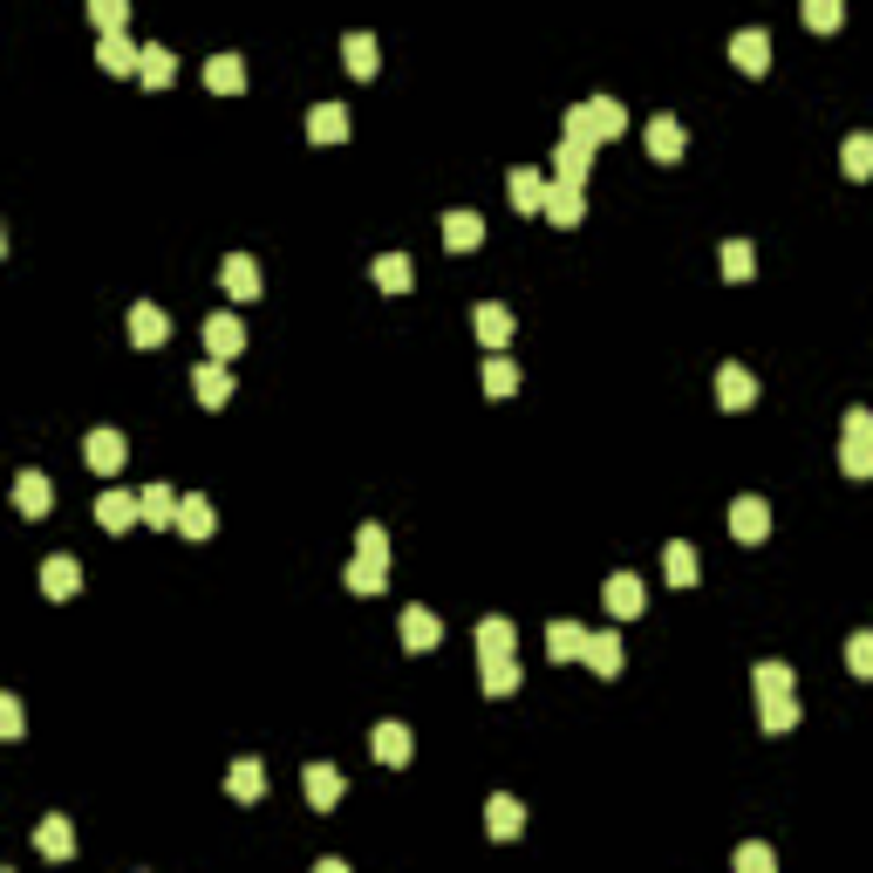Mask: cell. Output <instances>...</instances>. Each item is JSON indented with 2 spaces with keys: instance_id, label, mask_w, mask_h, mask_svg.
Wrapping results in <instances>:
<instances>
[{
  "instance_id": "cell-32",
  "label": "cell",
  "mask_w": 873,
  "mask_h": 873,
  "mask_svg": "<svg viewBox=\"0 0 873 873\" xmlns=\"http://www.w3.org/2000/svg\"><path fill=\"white\" fill-rule=\"evenodd\" d=\"M171 75H178V55H171L165 42H150V49H144V62H137V83H144V90H165Z\"/></svg>"
},
{
  "instance_id": "cell-2",
  "label": "cell",
  "mask_w": 873,
  "mask_h": 873,
  "mask_svg": "<svg viewBox=\"0 0 873 873\" xmlns=\"http://www.w3.org/2000/svg\"><path fill=\"white\" fill-rule=\"evenodd\" d=\"M846 436H840V471L846 478H873V410H846V423H840Z\"/></svg>"
},
{
  "instance_id": "cell-44",
  "label": "cell",
  "mask_w": 873,
  "mask_h": 873,
  "mask_svg": "<svg viewBox=\"0 0 873 873\" xmlns=\"http://www.w3.org/2000/svg\"><path fill=\"white\" fill-rule=\"evenodd\" d=\"M478 382H485V396H512V389H519V369H512L505 355L492 348V355H485V376H478Z\"/></svg>"
},
{
  "instance_id": "cell-22",
  "label": "cell",
  "mask_w": 873,
  "mask_h": 873,
  "mask_svg": "<svg viewBox=\"0 0 873 873\" xmlns=\"http://www.w3.org/2000/svg\"><path fill=\"white\" fill-rule=\"evenodd\" d=\"M348 137V109L341 103H314L307 109V144H341Z\"/></svg>"
},
{
  "instance_id": "cell-12",
  "label": "cell",
  "mask_w": 873,
  "mask_h": 873,
  "mask_svg": "<svg viewBox=\"0 0 873 873\" xmlns=\"http://www.w3.org/2000/svg\"><path fill=\"white\" fill-rule=\"evenodd\" d=\"M191 396H198V403H206V410L232 403V376H225V362H219V355H212V362H198V369H191Z\"/></svg>"
},
{
  "instance_id": "cell-16",
  "label": "cell",
  "mask_w": 873,
  "mask_h": 873,
  "mask_svg": "<svg viewBox=\"0 0 873 873\" xmlns=\"http://www.w3.org/2000/svg\"><path fill=\"white\" fill-rule=\"evenodd\" d=\"M642 144H649V157H655V165H676V157H683V124H676V116H655V124L642 130Z\"/></svg>"
},
{
  "instance_id": "cell-19",
  "label": "cell",
  "mask_w": 873,
  "mask_h": 873,
  "mask_svg": "<svg viewBox=\"0 0 873 873\" xmlns=\"http://www.w3.org/2000/svg\"><path fill=\"white\" fill-rule=\"evenodd\" d=\"M553 171H560V185H587V171H593V144L560 137V150H553Z\"/></svg>"
},
{
  "instance_id": "cell-25",
  "label": "cell",
  "mask_w": 873,
  "mask_h": 873,
  "mask_svg": "<svg viewBox=\"0 0 873 873\" xmlns=\"http://www.w3.org/2000/svg\"><path fill=\"white\" fill-rule=\"evenodd\" d=\"M593 676H621V634L601 628V634H587V655H580Z\"/></svg>"
},
{
  "instance_id": "cell-7",
  "label": "cell",
  "mask_w": 873,
  "mask_h": 873,
  "mask_svg": "<svg viewBox=\"0 0 873 873\" xmlns=\"http://www.w3.org/2000/svg\"><path fill=\"white\" fill-rule=\"evenodd\" d=\"M369 750H376V765L403 771V765H410V750H417V737H410L403 724H376V730H369Z\"/></svg>"
},
{
  "instance_id": "cell-35",
  "label": "cell",
  "mask_w": 873,
  "mask_h": 873,
  "mask_svg": "<svg viewBox=\"0 0 873 873\" xmlns=\"http://www.w3.org/2000/svg\"><path fill=\"white\" fill-rule=\"evenodd\" d=\"M519 649V628H512L505 614H485L478 621V655H512Z\"/></svg>"
},
{
  "instance_id": "cell-17",
  "label": "cell",
  "mask_w": 873,
  "mask_h": 873,
  "mask_svg": "<svg viewBox=\"0 0 873 873\" xmlns=\"http://www.w3.org/2000/svg\"><path fill=\"white\" fill-rule=\"evenodd\" d=\"M246 348V328H240V314H212L206 322V355H219V362H232V355Z\"/></svg>"
},
{
  "instance_id": "cell-13",
  "label": "cell",
  "mask_w": 873,
  "mask_h": 873,
  "mask_svg": "<svg viewBox=\"0 0 873 873\" xmlns=\"http://www.w3.org/2000/svg\"><path fill=\"white\" fill-rule=\"evenodd\" d=\"M485 832H492V840H519V832H526V806L505 799V791H492V799H485Z\"/></svg>"
},
{
  "instance_id": "cell-23",
  "label": "cell",
  "mask_w": 873,
  "mask_h": 873,
  "mask_svg": "<svg viewBox=\"0 0 873 873\" xmlns=\"http://www.w3.org/2000/svg\"><path fill=\"white\" fill-rule=\"evenodd\" d=\"M444 246L451 253H478L485 246V219L478 212H444Z\"/></svg>"
},
{
  "instance_id": "cell-4",
  "label": "cell",
  "mask_w": 873,
  "mask_h": 873,
  "mask_svg": "<svg viewBox=\"0 0 873 873\" xmlns=\"http://www.w3.org/2000/svg\"><path fill=\"white\" fill-rule=\"evenodd\" d=\"M301 791H307V806H314V812H335V806H341V791H348V778H341L335 765H307V771H301Z\"/></svg>"
},
{
  "instance_id": "cell-5",
  "label": "cell",
  "mask_w": 873,
  "mask_h": 873,
  "mask_svg": "<svg viewBox=\"0 0 873 873\" xmlns=\"http://www.w3.org/2000/svg\"><path fill=\"white\" fill-rule=\"evenodd\" d=\"M137 519H144V498H137V492H103V498H96V526H103V533H130Z\"/></svg>"
},
{
  "instance_id": "cell-8",
  "label": "cell",
  "mask_w": 873,
  "mask_h": 873,
  "mask_svg": "<svg viewBox=\"0 0 873 873\" xmlns=\"http://www.w3.org/2000/svg\"><path fill=\"white\" fill-rule=\"evenodd\" d=\"M546 191H553V185H546L533 165H519V171L505 178V198H512V206H519L526 219H539V212H546Z\"/></svg>"
},
{
  "instance_id": "cell-14",
  "label": "cell",
  "mask_w": 873,
  "mask_h": 873,
  "mask_svg": "<svg viewBox=\"0 0 873 873\" xmlns=\"http://www.w3.org/2000/svg\"><path fill=\"white\" fill-rule=\"evenodd\" d=\"M341 580H348V593H382L389 587V553H355Z\"/></svg>"
},
{
  "instance_id": "cell-6",
  "label": "cell",
  "mask_w": 873,
  "mask_h": 873,
  "mask_svg": "<svg viewBox=\"0 0 873 873\" xmlns=\"http://www.w3.org/2000/svg\"><path fill=\"white\" fill-rule=\"evenodd\" d=\"M130 341H137V348H165V341H171V314L157 307V301H137V307H130Z\"/></svg>"
},
{
  "instance_id": "cell-20",
  "label": "cell",
  "mask_w": 873,
  "mask_h": 873,
  "mask_svg": "<svg viewBox=\"0 0 873 873\" xmlns=\"http://www.w3.org/2000/svg\"><path fill=\"white\" fill-rule=\"evenodd\" d=\"M471 328H478V341H485V348H505V341H512V307L478 301V307H471Z\"/></svg>"
},
{
  "instance_id": "cell-37",
  "label": "cell",
  "mask_w": 873,
  "mask_h": 873,
  "mask_svg": "<svg viewBox=\"0 0 873 873\" xmlns=\"http://www.w3.org/2000/svg\"><path fill=\"white\" fill-rule=\"evenodd\" d=\"M410 281H417L410 253H382V260H376V287H382V294H410Z\"/></svg>"
},
{
  "instance_id": "cell-34",
  "label": "cell",
  "mask_w": 873,
  "mask_h": 873,
  "mask_svg": "<svg viewBox=\"0 0 873 873\" xmlns=\"http://www.w3.org/2000/svg\"><path fill=\"white\" fill-rule=\"evenodd\" d=\"M750 696H758V703L791 696V662H758V669H750Z\"/></svg>"
},
{
  "instance_id": "cell-11",
  "label": "cell",
  "mask_w": 873,
  "mask_h": 873,
  "mask_svg": "<svg viewBox=\"0 0 873 873\" xmlns=\"http://www.w3.org/2000/svg\"><path fill=\"white\" fill-rule=\"evenodd\" d=\"M730 533H737L744 546H765V533H771V505H765V498H737V505H730Z\"/></svg>"
},
{
  "instance_id": "cell-28",
  "label": "cell",
  "mask_w": 873,
  "mask_h": 873,
  "mask_svg": "<svg viewBox=\"0 0 873 873\" xmlns=\"http://www.w3.org/2000/svg\"><path fill=\"white\" fill-rule=\"evenodd\" d=\"M546 655H553V662H580V655H587V628H580V621H553V628H546Z\"/></svg>"
},
{
  "instance_id": "cell-29",
  "label": "cell",
  "mask_w": 873,
  "mask_h": 873,
  "mask_svg": "<svg viewBox=\"0 0 873 873\" xmlns=\"http://www.w3.org/2000/svg\"><path fill=\"white\" fill-rule=\"evenodd\" d=\"M478 683H485V696H512L519 690V662L512 655H478Z\"/></svg>"
},
{
  "instance_id": "cell-38",
  "label": "cell",
  "mask_w": 873,
  "mask_h": 873,
  "mask_svg": "<svg viewBox=\"0 0 873 873\" xmlns=\"http://www.w3.org/2000/svg\"><path fill=\"white\" fill-rule=\"evenodd\" d=\"M212 526H219V519H212V505L198 498V492L178 498V533H185V539H212Z\"/></svg>"
},
{
  "instance_id": "cell-36",
  "label": "cell",
  "mask_w": 873,
  "mask_h": 873,
  "mask_svg": "<svg viewBox=\"0 0 873 873\" xmlns=\"http://www.w3.org/2000/svg\"><path fill=\"white\" fill-rule=\"evenodd\" d=\"M225 791H232L240 806H253L260 791H266V771H260V758H240V765H232V771H225Z\"/></svg>"
},
{
  "instance_id": "cell-3",
  "label": "cell",
  "mask_w": 873,
  "mask_h": 873,
  "mask_svg": "<svg viewBox=\"0 0 873 873\" xmlns=\"http://www.w3.org/2000/svg\"><path fill=\"white\" fill-rule=\"evenodd\" d=\"M124 457H130L124 430H90V436H83V464L96 471V478H116V471H124Z\"/></svg>"
},
{
  "instance_id": "cell-21",
  "label": "cell",
  "mask_w": 873,
  "mask_h": 873,
  "mask_svg": "<svg viewBox=\"0 0 873 873\" xmlns=\"http://www.w3.org/2000/svg\"><path fill=\"white\" fill-rule=\"evenodd\" d=\"M75 587H83V567H75L69 553L42 560V593H49V601H75Z\"/></svg>"
},
{
  "instance_id": "cell-33",
  "label": "cell",
  "mask_w": 873,
  "mask_h": 873,
  "mask_svg": "<svg viewBox=\"0 0 873 873\" xmlns=\"http://www.w3.org/2000/svg\"><path fill=\"white\" fill-rule=\"evenodd\" d=\"M137 498H144V526H157V533L178 526V492H171V485H144Z\"/></svg>"
},
{
  "instance_id": "cell-47",
  "label": "cell",
  "mask_w": 873,
  "mask_h": 873,
  "mask_svg": "<svg viewBox=\"0 0 873 873\" xmlns=\"http://www.w3.org/2000/svg\"><path fill=\"white\" fill-rule=\"evenodd\" d=\"M846 669H853L860 683H873V634H866V628H860L853 642H846Z\"/></svg>"
},
{
  "instance_id": "cell-45",
  "label": "cell",
  "mask_w": 873,
  "mask_h": 873,
  "mask_svg": "<svg viewBox=\"0 0 873 873\" xmlns=\"http://www.w3.org/2000/svg\"><path fill=\"white\" fill-rule=\"evenodd\" d=\"M750 266H758L750 240H730V246H724V281H730V287H744V281H750Z\"/></svg>"
},
{
  "instance_id": "cell-1",
  "label": "cell",
  "mask_w": 873,
  "mask_h": 873,
  "mask_svg": "<svg viewBox=\"0 0 873 873\" xmlns=\"http://www.w3.org/2000/svg\"><path fill=\"white\" fill-rule=\"evenodd\" d=\"M621 130H628V109H621L614 96H587V103L567 109V137H580V144H593V150L614 144Z\"/></svg>"
},
{
  "instance_id": "cell-48",
  "label": "cell",
  "mask_w": 873,
  "mask_h": 873,
  "mask_svg": "<svg viewBox=\"0 0 873 873\" xmlns=\"http://www.w3.org/2000/svg\"><path fill=\"white\" fill-rule=\"evenodd\" d=\"M90 21H96L103 34H116V28L130 21V0H90Z\"/></svg>"
},
{
  "instance_id": "cell-50",
  "label": "cell",
  "mask_w": 873,
  "mask_h": 873,
  "mask_svg": "<svg viewBox=\"0 0 873 873\" xmlns=\"http://www.w3.org/2000/svg\"><path fill=\"white\" fill-rule=\"evenodd\" d=\"M28 730V717H21V703L14 696H0V737H21Z\"/></svg>"
},
{
  "instance_id": "cell-43",
  "label": "cell",
  "mask_w": 873,
  "mask_h": 873,
  "mask_svg": "<svg viewBox=\"0 0 873 873\" xmlns=\"http://www.w3.org/2000/svg\"><path fill=\"white\" fill-rule=\"evenodd\" d=\"M799 21H806L812 34H832V28L846 21V8H840V0H799Z\"/></svg>"
},
{
  "instance_id": "cell-30",
  "label": "cell",
  "mask_w": 873,
  "mask_h": 873,
  "mask_svg": "<svg viewBox=\"0 0 873 873\" xmlns=\"http://www.w3.org/2000/svg\"><path fill=\"white\" fill-rule=\"evenodd\" d=\"M436 642H444V621H436L430 608H410V614H403V649L423 655V649H436Z\"/></svg>"
},
{
  "instance_id": "cell-26",
  "label": "cell",
  "mask_w": 873,
  "mask_h": 873,
  "mask_svg": "<svg viewBox=\"0 0 873 873\" xmlns=\"http://www.w3.org/2000/svg\"><path fill=\"white\" fill-rule=\"evenodd\" d=\"M14 505L28 512V519H42V512L55 505V485L42 478V471H21V478H14Z\"/></svg>"
},
{
  "instance_id": "cell-31",
  "label": "cell",
  "mask_w": 873,
  "mask_h": 873,
  "mask_svg": "<svg viewBox=\"0 0 873 873\" xmlns=\"http://www.w3.org/2000/svg\"><path fill=\"white\" fill-rule=\"evenodd\" d=\"M219 281H225V294H232V301H253V294H260V266H253L246 253H232V260L219 266Z\"/></svg>"
},
{
  "instance_id": "cell-49",
  "label": "cell",
  "mask_w": 873,
  "mask_h": 873,
  "mask_svg": "<svg viewBox=\"0 0 873 873\" xmlns=\"http://www.w3.org/2000/svg\"><path fill=\"white\" fill-rule=\"evenodd\" d=\"M737 873H778V853L750 840V846H737Z\"/></svg>"
},
{
  "instance_id": "cell-42",
  "label": "cell",
  "mask_w": 873,
  "mask_h": 873,
  "mask_svg": "<svg viewBox=\"0 0 873 873\" xmlns=\"http://www.w3.org/2000/svg\"><path fill=\"white\" fill-rule=\"evenodd\" d=\"M662 574H669V587H696V546L676 539V546L662 553Z\"/></svg>"
},
{
  "instance_id": "cell-24",
  "label": "cell",
  "mask_w": 873,
  "mask_h": 873,
  "mask_svg": "<svg viewBox=\"0 0 873 873\" xmlns=\"http://www.w3.org/2000/svg\"><path fill=\"white\" fill-rule=\"evenodd\" d=\"M642 608H649L642 580H634V574H614V580H608V614H614V621H634Z\"/></svg>"
},
{
  "instance_id": "cell-46",
  "label": "cell",
  "mask_w": 873,
  "mask_h": 873,
  "mask_svg": "<svg viewBox=\"0 0 873 873\" xmlns=\"http://www.w3.org/2000/svg\"><path fill=\"white\" fill-rule=\"evenodd\" d=\"M758 724H765V730H791V724H799V703H791V696L758 703Z\"/></svg>"
},
{
  "instance_id": "cell-39",
  "label": "cell",
  "mask_w": 873,
  "mask_h": 873,
  "mask_svg": "<svg viewBox=\"0 0 873 873\" xmlns=\"http://www.w3.org/2000/svg\"><path fill=\"white\" fill-rule=\"evenodd\" d=\"M840 171H846L853 185H866V178H873V137H866V130L840 144Z\"/></svg>"
},
{
  "instance_id": "cell-10",
  "label": "cell",
  "mask_w": 873,
  "mask_h": 873,
  "mask_svg": "<svg viewBox=\"0 0 873 873\" xmlns=\"http://www.w3.org/2000/svg\"><path fill=\"white\" fill-rule=\"evenodd\" d=\"M539 219H553L560 232H574V225L587 219V198H580V185H560V178H553V191H546V212H539Z\"/></svg>"
},
{
  "instance_id": "cell-27",
  "label": "cell",
  "mask_w": 873,
  "mask_h": 873,
  "mask_svg": "<svg viewBox=\"0 0 873 873\" xmlns=\"http://www.w3.org/2000/svg\"><path fill=\"white\" fill-rule=\"evenodd\" d=\"M206 90H212V96H240V90H246V62H240V55H212V62H206Z\"/></svg>"
},
{
  "instance_id": "cell-51",
  "label": "cell",
  "mask_w": 873,
  "mask_h": 873,
  "mask_svg": "<svg viewBox=\"0 0 873 873\" xmlns=\"http://www.w3.org/2000/svg\"><path fill=\"white\" fill-rule=\"evenodd\" d=\"M355 553H389V539H382V526H376V519H369L362 533H355Z\"/></svg>"
},
{
  "instance_id": "cell-15",
  "label": "cell",
  "mask_w": 873,
  "mask_h": 873,
  "mask_svg": "<svg viewBox=\"0 0 873 873\" xmlns=\"http://www.w3.org/2000/svg\"><path fill=\"white\" fill-rule=\"evenodd\" d=\"M717 403H724V410H750V403H758V382H750L744 362H724V369H717Z\"/></svg>"
},
{
  "instance_id": "cell-40",
  "label": "cell",
  "mask_w": 873,
  "mask_h": 873,
  "mask_svg": "<svg viewBox=\"0 0 873 873\" xmlns=\"http://www.w3.org/2000/svg\"><path fill=\"white\" fill-rule=\"evenodd\" d=\"M34 846H42L49 860H69V853H75V832H69V819H42V825H34Z\"/></svg>"
},
{
  "instance_id": "cell-41",
  "label": "cell",
  "mask_w": 873,
  "mask_h": 873,
  "mask_svg": "<svg viewBox=\"0 0 873 873\" xmlns=\"http://www.w3.org/2000/svg\"><path fill=\"white\" fill-rule=\"evenodd\" d=\"M341 62H348V75H362V83H369V75H376V34H348Z\"/></svg>"
},
{
  "instance_id": "cell-18",
  "label": "cell",
  "mask_w": 873,
  "mask_h": 873,
  "mask_svg": "<svg viewBox=\"0 0 873 873\" xmlns=\"http://www.w3.org/2000/svg\"><path fill=\"white\" fill-rule=\"evenodd\" d=\"M96 62H103L109 75H137V62H144V49L130 42V34H124V28H116V34H103V42H96Z\"/></svg>"
},
{
  "instance_id": "cell-9",
  "label": "cell",
  "mask_w": 873,
  "mask_h": 873,
  "mask_svg": "<svg viewBox=\"0 0 873 873\" xmlns=\"http://www.w3.org/2000/svg\"><path fill=\"white\" fill-rule=\"evenodd\" d=\"M730 62H737L744 75H765V69H771V34H765V28L730 34Z\"/></svg>"
}]
</instances>
